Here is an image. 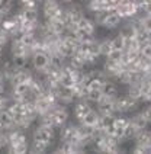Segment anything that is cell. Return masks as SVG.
I'll return each instance as SVG.
<instances>
[{
    "label": "cell",
    "mask_w": 151,
    "mask_h": 154,
    "mask_svg": "<svg viewBox=\"0 0 151 154\" xmlns=\"http://www.w3.org/2000/svg\"><path fill=\"white\" fill-rule=\"evenodd\" d=\"M31 64H32V67L34 70L36 71H41V70L47 69L48 66H50V55L47 54V52L44 51H35L32 55H31Z\"/></svg>",
    "instance_id": "cell-1"
},
{
    "label": "cell",
    "mask_w": 151,
    "mask_h": 154,
    "mask_svg": "<svg viewBox=\"0 0 151 154\" xmlns=\"http://www.w3.org/2000/svg\"><path fill=\"white\" fill-rule=\"evenodd\" d=\"M122 17L118 15L115 10H109L106 15H105V17H103V20H102L100 25L106 29V31H112V29H116V28H119L121 26V23H122Z\"/></svg>",
    "instance_id": "cell-2"
},
{
    "label": "cell",
    "mask_w": 151,
    "mask_h": 154,
    "mask_svg": "<svg viewBox=\"0 0 151 154\" xmlns=\"http://www.w3.org/2000/svg\"><path fill=\"white\" fill-rule=\"evenodd\" d=\"M90 109H93V108H92V103L89 102V100L79 99V102H76L74 106H73V116H74L76 121L79 122Z\"/></svg>",
    "instance_id": "cell-3"
},
{
    "label": "cell",
    "mask_w": 151,
    "mask_h": 154,
    "mask_svg": "<svg viewBox=\"0 0 151 154\" xmlns=\"http://www.w3.org/2000/svg\"><path fill=\"white\" fill-rule=\"evenodd\" d=\"M99 121H100V113H99L97 111H94V109H90V111L87 112L82 119L79 121V124H80V125H83V127H90V128H94V127H97Z\"/></svg>",
    "instance_id": "cell-4"
},
{
    "label": "cell",
    "mask_w": 151,
    "mask_h": 154,
    "mask_svg": "<svg viewBox=\"0 0 151 154\" xmlns=\"http://www.w3.org/2000/svg\"><path fill=\"white\" fill-rule=\"evenodd\" d=\"M102 93H103V96H108V97H113L115 99V97H118V94H119V89L113 83L112 79H106L103 82V86H102Z\"/></svg>",
    "instance_id": "cell-5"
},
{
    "label": "cell",
    "mask_w": 151,
    "mask_h": 154,
    "mask_svg": "<svg viewBox=\"0 0 151 154\" xmlns=\"http://www.w3.org/2000/svg\"><path fill=\"white\" fill-rule=\"evenodd\" d=\"M110 42H112V50H125V45H126V39H125V35L122 32H119L118 35H115L113 38H110Z\"/></svg>",
    "instance_id": "cell-6"
},
{
    "label": "cell",
    "mask_w": 151,
    "mask_h": 154,
    "mask_svg": "<svg viewBox=\"0 0 151 154\" xmlns=\"http://www.w3.org/2000/svg\"><path fill=\"white\" fill-rule=\"evenodd\" d=\"M10 60L15 69H26L28 61H29L26 55H10Z\"/></svg>",
    "instance_id": "cell-7"
},
{
    "label": "cell",
    "mask_w": 151,
    "mask_h": 154,
    "mask_svg": "<svg viewBox=\"0 0 151 154\" xmlns=\"http://www.w3.org/2000/svg\"><path fill=\"white\" fill-rule=\"evenodd\" d=\"M122 57H124V51L122 50H112V51L106 55V58H109L112 61H116V63H121L122 61Z\"/></svg>",
    "instance_id": "cell-8"
},
{
    "label": "cell",
    "mask_w": 151,
    "mask_h": 154,
    "mask_svg": "<svg viewBox=\"0 0 151 154\" xmlns=\"http://www.w3.org/2000/svg\"><path fill=\"white\" fill-rule=\"evenodd\" d=\"M140 55L147 58V60H151V44L147 42V44H143L140 47Z\"/></svg>",
    "instance_id": "cell-9"
},
{
    "label": "cell",
    "mask_w": 151,
    "mask_h": 154,
    "mask_svg": "<svg viewBox=\"0 0 151 154\" xmlns=\"http://www.w3.org/2000/svg\"><path fill=\"white\" fill-rule=\"evenodd\" d=\"M140 22H141V26L144 28V31H147L148 34H151V15L140 16Z\"/></svg>",
    "instance_id": "cell-10"
},
{
    "label": "cell",
    "mask_w": 151,
    "mask_h": 154,
    "mask_svg": "<svg viewBox=\"0 0 151 154\" xmlns=\"http://www.w3.org/2000/svg\"><path fill=\"white\" fill-rule=\"evenodd\" d=\"M138 112L141 113V116H143V118H145V119L148 121V124H151V103L148 105V106H144V108H141Z\"/></svg>",
    "instance_id": "cell-11"
},
{
    "label": "cell",
    "mask_w": 151,
    "mask_h": 154,
    "mask_svg": "<svg viewBox=\"0 0 151 154\" xmlns=\"http://www.w3.org/2000/svg\"><path fill=\"white\" fill-rule=\"evenodd\" d=\"M147 102L151 103V89H150V92H148V94H147Z\"/></svg>",
    "instance_id": "cell-12"
},
{
    "label": "cell",
    "mask_w": 151,
    "mask_h": 154,
    "mask_svg": "<svg viewBox=\"0 0 151 154\" xmlns=\"http://www.w3.org/2000/svg\"><path fill=\"white\" fill-rule=\"evenodd\" d=\"M3 19H5V15H3V13H2V12H0V23H2V22H3Z\"/></svg>",
    "instance_id": "cell-13"
},
{
    "label": "cell",
    "mask_w": 151,
    "mask_h": 154,
    "mask_svg": "<svg viewBox=\"0 0 151 154\" xmlns=\"http://www.w3.org/2000/svg\"><path fill=\"white\" fill-rule=\"evenodd\" d=\"M148 42H150V44H151V35H150V38H148Z\"/></svg>",
    "instance_id": "cell-14"
}]
</instances>
